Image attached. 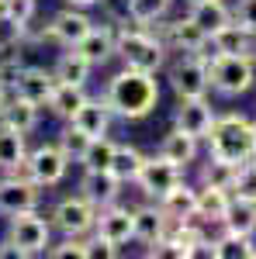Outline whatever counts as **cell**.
Masks as SVG:
<instances>
[{
	"instance_id": "obj_1",
	"label": "cell",
	"mask_w": 256,
	"mask_h": 259,
	"mask_svg": "<svg viewBox=\"0 0 256 259\" xmlns=\"http://www.w3.org/2000/svg\"><path fill=\"white\" fill-rule=\"evenodd\" d=\"M104 104L125 121H142L156 111L159 104V83L156 73H142V69H132L125 66L118 76H111L107 83V94H104Z\"/></svg>"
},
{
	"instance_id": "obj_2",
	"label": "cell",
	"mask_w": 256,
	"mask_h": 259,
	"mask_svg": "<svg viewBox=\"0 0 256 259\" xmlns=\"http://www.w3.org/2000/svg\"><path fill=\"white\" fill-rule=\"evenodd\" d=\"M208 145H211V156L232 162V166H242V162L256 159V124L242 114H225V118H215V128L208 135Z\"/></svg>"
},
{
	"instance_id": "obj_3",
	"label": "cell",
	"mask_w": 256,
	"mask_h": 259,
	"mask_svg": "<svg viewBox=\"0 0 256 259\" xmlns=\"http://www.w3.org/2000/svg\"><path fill=\"white\" fill-rule=\"evenodd\" d=\"M115 56H121L125 66H132V69L159 73V69L166 66V45H163L156 35L142 31V28H121Z\"/></svg>"
},
{
	"instance_id": "obj_4",
	"label": "cell",
	"mask_w": 256,
	"mask_h": 259,
	"mask_svg": "<svg viewBox=\"0 0 256 259\" xmlns=\"http://www.w3.org/2000/svg\"><path fill=\"white\" fill-rule=\"evenodd\" d=\"M208 80L211 90L222 97H239L246 94L256 80V62L249 56H225V52H211L208 59Z\"/></svg>"
},
{
	"instance_id": "obj_5",
	"label": "cell",
	"mask_w": 256,
	"mask_h": 259,
	"mask_svg": "<svg viewBox=\"0 0 256 259\" xmlns=\"http://www.w3.org/2000/svg\"><path fill=\"white\" fill-rule=\"evenodd\" d=\"M7 242L18 245L24 259L42 256L52 245V221H45L39 211H18V214H11V225H7Z\"/></svg>"
},
{
	"instance_id": "obj_6",
	"label": "cell",
	"mask_w": 256,
	"mask_h": 259,
	"mask_svg": "<svg viewBox=\"0 0 256 259\" xmlns=\"http://www.w3.org/2000/svg\"><path fill=\"white\" fill-rule=\"evenodd\" d=\"M170 87H173L177 100L204 97L208 87H211V80H208V59L197 56V52H180V59L170 66Z\"/></svg>"
},
{
	"instance_id": "obj_7",
	"label": "cell",
	"mask_w": 256,
	"mask_h": 259,
	"mask_svg": "<svg viewBox=\"0 0 256 259\" xmlns=\"http://www.w3.org/2000/svg\"><path fill=\"white\" fill-rule=\"evenodd\" d=\"M52 228L62 232V235H90L94 232V221H97V207L83 197H62L56 207H52Z\"/></svg>"
},
{
	"instance_id": "obj_8",
	"label": "cell",
	"mask_w": 256,
	"mask_h": 259,
	"mask_svg": "<svg viewBox=\"0 0 256 259\" xmlns=\"http://www.w3.org/2000/svg\"><path fill=\"white\" fill-rule=\"evenodd\" d=\"M66 166H69V159H66V152H62L59 145H39V149L28 152L21 173L31 177L39 187H56L66 177Z\"/></svg>"
},
{
	"instance_id": "obj_9",
	"label": "cell",
	"mask_w": 256,
	"mask_h": 259,
	"mask_svg": "<svg viewBox=\"0 0 256 259\" xmlns=\"http://www.w3.org/2000/svg\"><path fill=\"white\" fill-rule=\"evenodd\" d=\"M42 187L24 173L0 177V214H18V211H39Z\"/></svg>"
},
{
	"instance_id": "obj_10",
	"label": "cell",
	"mask_w": 256,
	"mask_h": 259,
	"mask_svg": "<svg viewBox=\"0 0 256 259\" xmlns=\"http://www.w3.org/2000/svg\"><path fill=\"white\" fill-rule=\"evenodd\" d=\"M180 180H184V169H180L177 162L163 159V156H153V159L142 162V169H138L135 177V187L145 194V197H163L166 190H173Z\"/></svg>"
},
{
	"instance_id": "obj_11",
	"label": "cell",
	"mask_w": 256,
	"mask_h": 259,
	"mask_svg": "<svg viewBox=\"0 0 256 259\" xmlns=\"http://www.w3.org/2000/svg\"><path fill=\"white\" fill-rule=\"evenodd\" d=\"M215 118L218 114H215V107L208 104V97H184L177 104V111H173V128H180V132H187V135H194L201 142L211 135Z\"/></svg>"
},
{
	"instance_id": "obj_12",
	"label": "cell",
	"mask_w": 256,
	"mask_h": 259,
	"mask_svg": "<svg viewBox=\"0 0 256 259\" xmlns=\"http://www.w3.org/2000/svg\"><path fill=\"white\" fill-rule=\"evenodd\" d=\"M94 235L97 239H107L115 245H125V242L135 239V211L132 207H121V204H107L97 211V221H94Z\"/></svg>"
},
{
	"instance_id": "obj_13",
	"label": "cell",
	"mask_w": 256,
	"mask_h": 259,
	"mask_svg": "<svg viewBox=\"0 0 256 259\" xmlns=\"http://www.w3.org/2000/svg\"><path fill=\"white\" fill-rule=\"evenodd\" d=\"M52 90H56V73L52 69H42V66H18L14 69V94L18 97H28L31 104L45 107Z\"/></svg>"
},
{
	"instance_id": "obj_14",
	"label": "cell",
	"mask_w": 256,
	"mask_h": 259,
	"mask_svg": "<svg viewBox=\"0 0 256 259\" xmlns=\"http://www.w3.org/2000/svg\"><path fill=\"white\" fill-rule=\"evenodd\" d=\"M94 28V21L87 18L80 7H66V11H59V14H52V21H49V38L59 41L62 49H73V45H80V38L87 35Z\"/></svg>"
},
{
	"instance_id": "obj_15",
	"label": "cell",
	"mask_w": 256,
	"mask_h": 259,
	"mask_svg": "<svg viewBox=\"0 0 256 259\" xmlns=\"http://www.w3.org/2000/svg\"><path fill=\"white\" fill-rule=\"evenodd\" d=\"M80 194L90 200L94 207H107V204H118L121 197V180L111 169H87L80 180Z\"/></svg>"
},
{
	"instance_id": "obj_16",
	"label": "cell",
	"mask_w": 256,
	"mask_h": 259,
	"mask_svg": "<svg viewBox=\"0 0 256 259\" xmlns=\"http://www.w3.org/2000/svg\"><path fill=\"white\" fill-rule=\"evenodd\" d=\"M73 49H80L83 59L90 62V66H104V62L115 56V49H118V31L107 28V24H94V28L80 38V45H73Z\"/></svg>"
},
{
	"instance_id": "obj_17",
	"label": "cell",
	"mask_w": 256,
	"mask_h": 259,
	"mask_svg": "<svg viewBox=\"0 0 256 259\" xmlns=\"http://www.w3.org/2000/svg\"><path fill=\"white\" fill-rule=\"evenodd\" d=\"M28 159V145H24V132L14 124L0 121V177L7 173H21V166Z\"/></svg>"
},
{
	"instance_id": "obj_18",
	"label": "cell",
	"mask_w": 256,
	"mask_h": 259,
	"mask_svg": "<svg viewBox=\"0 0 256 259\" xmlns=\"http://www.w3.org/2000/svg\"><path fill=\"white\" fill-rule=\"evenodd\" d=\"M208 45L215 49V52H225V56H249L253 59V49H256V31H246L242 24H225V28H218L215 35L208 38Z\"/></svg>"
},
{
	"instance_id": "obj_19",
	"label": "cell",
	"mask_w": 256,
	"mask_h": 259,
	"mask_svg": "<svg viewBox=\"0 0 256 259\" xmlns=\"http://www.w3.org/2000/svg\"><path fill=\"white\" fill-rule=\"evenodd\" d=\"M156 204L163 207V214L170 218V225H180V221H191L197 214V190H194V187H187V183L180 180L177 187L166 190Z\"/></svg>"
},
{
	"instance_id": "obj_20",
	"label": "cell",
	"mask_w": 256,
	"mask_h": 259,
	"mask_svg": "<svg viewBox=\"0 0 256 259\" xmlns=\"http://www.w3.org/2000/svg\"><path fill=\"white\" fill-rule=\"evenodd\" d=\"M111 118H115V111H111L104 100H90L87 97V104H80V111L69 118V124H77L80 132H87L90 139H100V135H107Z\"/></svg>"
},
{
	"instance_id": "obj_21",
	"label": "cell",
	"mask_w": 256,
	"mask_h": 259,
	"mask_svg": "<svg viewBox=\"0 0 256 259\" xmlns=\"http://www.w3.org/2000/svg\"><path fill=\"white\" fill-rule=\"evenodd\" d=\"M135 211V239L153 245V242H163L166 232H170V218L163 214V207H132Z\"/></svg>"
},
{
	"instance_id": "obj_22",
	"label": "cell",
	"mask_w": 256,
	"mask_h": 259,
	"mask_svg": "<svg viewBox=\"0 0 256 259\" xmlns=\"http://www.w3.org/2000/svg\"><path fill=\"white\" fill-rule=\"evenodd\" d=\"M229 204H232V194L225 190V187H201L197 190V221H215V225H222V218H225V211H229Z\"/></svg>"
},
{
	"instance_id": "obj_23",
	"label": "cell",
	"mask_w": 256,
	"mask_h": 259,
	"mask_svg": "<svg viewBox=\"0 0 256 259\" xmlns=\"http://www.w3.org/2000/svg\"><path fill=\"white\" fill-rule=\"evenodd\" d=\"M166 45L177 49V52H201L208 45V35L191 18H180L173 24H166Z\"/></svg>"
},
{
	"instance_id": "obj_24",
	"label": "cell",
	"mask_w": 256,
	"mask_h": 259,
	"mask_svg": "<svg viewBox=\"0 0 256 259\" xmlns=\"http://www.w3.org/2000/svg\"><path fill=\"white\" fill-rule=\"evenodd\" d=\"M80 104H87V90H83L80 83H59L56 80V90H52V97H49L45 107H49L56 118L69 121L80 111Z\"/></svg>"
},
{
	"instance_id": "obj_25",
	"label": "cell",
	"mask_w": 256,
	"mask_h": 259,
	"mask_svg": "<svg viewBox=\"0 0 256 259\" xmlns=\"http://www.w3.org/2000/svg\"><path fill=\"white\" fill-rule=\"evenodd\" d=\"M187 18L194 21L197 28L211 38L218 28H225V24H232V11L225 7V0H208V4H194L191 7V14Z\"/></svg>"
},
{
	"instance_id": "obj_26",
	"label": "cell",
	"mask_w": 256,
	"mask_h": 259,
	"mask_svg": "<svg viewBox=\"0 0 256 259\" xmlns=\"http://www.w3.org/2000/svg\"><path fill=\"white\" fill-rule=\"evenodd\" d=\"M159 156L170 162H177L180 169L187 166V162L197 159V139L194 135H187V132H180V128H173L166 139L159 142Z\"/></svg>"
},
{
	"instance_id": "obj_27",
	"label": "cell",
	"mask_w": 256,
	"mask_h": 259,
	"mask_svg": "<svg viewBox=\"0 0 256 259\" xmlns=\"http://www.w3.org/2000/svg\"><path fill=\"white\" fill-rule=\"evenodd\" d=\"M90 62L83 59V52L80 49H66V52H59V59H56V66H52V73H56V80L59 83H83L90 80Z\"/></svg>"
},
{
	"instance_id": "obj_28",
	"label": "cell",
	"mask_w": 256,
	"mask_h": 259,
	"mask_svg": "<svg viewBox=\"0 0 256 259\" xmlns=\"http://www.w3.org/2000/svg\"><path fill=\"white\" fill-rule=\"evenodd\" d=\"M222 225H225V232H236V235H256V200L232 197Z\"/></svg>"
},
{
	"instance_id": "obj_29",
	"label": "cell",
	"mask_w": 256,
	"mask_h": 259,
	"mask_svg": "<svg viewBox=\"0 0 256 259\" xmlns=\"http://www.w3.org/2000/svg\"><path fill=\"white\" fill-rule=\"evenodd\" d=\"M0 121L14 124L18 132H24V135H28V132L39 124V104H31L28 97H18V94H14V97L4 104V114H0Z\"/></svg>"
},
{
	"instance_id": "obj_30",
	"label": "cell",
	"mask_w": 256,
	"mask_h": 259,
	"mask_svg": "<svg viewBox=\"0 0 256 259\" xmlns=\"http://www.w3.org/2000/svg\"><path fill=\"white\" fill-rule=\"evenodd\" d=\"M215 245V259H256V245L253 235H236V232H225L211 239Z\"/></svg>"
},
{
	"instance_id": "obj_31",
	"label": "cell",
	"mask_w": 256,
	"mask_h": 259,
	"mask_svg": "<svg viewBox=\"0 0 256 259\" xmlns=\"http://www.w3.org/2000/svg\"><path fill=\"white\" fill-rule=\"evenodd\" d=\"M142 162H145V156L138 152L135 145H115V156H111V173H115L121 183H135Z\"/></svg>"
},
{
	"instance_id": "obj_32",
	"label": "cell",
	"mask_w": 256,
	"mask_h": 259,
	"mask_svg": "<svg viewBox=\"0 0 256 259\" xmlns=\"http://www.w3.org/2000/svg\"><path fill=\"white\" fill-rule=\"evenodd\" d=\"M170 4L173 0H125V11L135 24H156L170 14Z\"/></svg>"
},
{
	"instance_id": "obj_33",
	"label": "cell",
	"mask_w": 256,
	"mask_h": 259,
	"mask_svg": "<svg viewBox=\"0 0 256 259\" xmlns=\"http://www.w3.org/2000/svg\"><path fill=\"white\" fill-rule=\"evenodd\" d=\"M236 173H239V166H232V162H225V159H218V156H208V162L201 166V183L232 190V183H236Z\"/></svg>"
},
{
	"instance_id": "obj_34",
	"label": "cell",
	"mask_w": 256,
	"mask_h": 259,
	"mask_svg": "<svg viewBox=\"0 0 256 259\" xmlns=\"http://www.w3.org/2000/svg\"><path fill=\"white\" fill-rule=\"evenodd\" d=\"M111 156H115V142L100 135V139H90L80 162H83V169H111Z\"/></svg>"
},
{
	"instance_id": "obj_35",
	"label": "cell",
	"mask_w": 256,
	"mask_h": 259,
	"mask_svg": "<svg viewBox=\"0 0 256 259\" xmlns=\"http://www.w3.org/2000/svg\"><path fill=\"white\" fill-rule=\"evenodd\" d=\"M56 145L66 152V159H69V162H80V159H83V152H87V145H90V135L80 132L77 124H69V128H62V132H59V142H56Z\"/></svg>"
},
{
	"instance_id": "obj_36",
	"label": "cell",
	"mask_w": 256,
	"mask_h": 259,
	"mask_svg": "<svg viewBox=\"0 0 256 259\" xmlns=\"http://www.w3.org/2000/svg\"><path fill=\"white\" fill-rule=\"evenodd\" d=\"M229 194H232V197H242V200H256V159L239 166L236 183H232Z\"/></svg>"
},
{
	"instance_id": "obj_37",
	"label": "cell",
	"mask_w": 256,
	"mask_h": 259,
	"mask_svg": "<svg viewBox=\"0 0 256 259\" xmlns=\"http://www.w3.org/2000/svg\"><path fill=\"white\" fill-rule=\"evenodd\" d=\"M24 38H28V24L11 18V14H4L0 18V49H18Z\"/></svg>"
},
{
	"instance_id": "obj_38",
	"label": "cell",
	"mask_w": 256,
	"mask_h": 259,
	"mask_svg": "<svg viewBox=\"0 0 256 259\" xmlns=\"http://www.w3.org/2000/svg\"><path fill=\"white\" fill-rule=\"evenodd\" d=\"M49 256H56V259H69V256H77V259H87V239L83 235H66V239L59 242V245H49Z\"/></svg>"
},
{
	"instance_id": "obj_39",
	"label": "cell",
	"mask_w": 256,
	"mask_h": 259,
	"mask_svg": "<svg viewBox=\"0 0 256 259\" xmlns=\"http://www.w3.org/2000/svg\"><path fill=\"white\" fill-rule=\"evenodd\" d=\"M232 21L242 24L246 31H256V0H239L232 11Z\"/></svg>"
},
{
	"instance_id": "obj_40",
	"label": "cell",
	"mask_w": 256,
	"mask_h": 259,
	"mask_svg": "<svg viewBox=\"0 0 256 259\" xmlns=\"http://www.w3.org/2000/svg\"><path fill=\"white\" fill-rule=\"evenodd\" d=\"M118 256V245L115 242H107V239H87V259H115Z\"/></svg>"
},
{
	"instance_id": "obj_41",
	"label": "cell",
	"mask_w": 256,
	"mask_h": 259,
	"mask_svg": "<svg viewBox=\"0 0 256 259\" xmlns=\"http://www.w3.org/2000/svg\"><path fill=\"white\" fill-rule=\"evenodd\" d=\"M35 7H39L35 0H7V14L18 18V21H24V24L35 18Z\"/></svg>"
},
{
	"instance_id": "obj_42",
	"label": "cell",
	"mask_w": 256,
	"mask_h": 259,
	"mask_svg": "<svg viewBox=\"0 0 256 259\" xmlns=\"http://www.w3.org/2000/svg\"><path fill=\"white\" fill-rule=\"evenodd\" d=\"M7 69H18V66H14V52H11V49H0V76H4Z\"/></svg>"
},
{
	"instance_id": "obj_43",
	"label": "cell",
	"mask_w": 256,
	"mask_h": 259,
	"mask_svg": "<svg viewBox=\"0 0 256 259\" xmlns=\"http://www.w3.org/2000/svg\"><path fill=\"white\" fill-rule=\"evenodd\" d=\"M69 7H80V11H87V7H94V4H100V0H66Z\"/></svg>"
},
{
	"instance_id": "obj_44",
	"label": "cell",
	"mask_w": 256,
	"mask_h": 259,
	"mask_svg": "<svg viewBox=\"0 0 256 259\" xmlns=\"http://www.w3.org/2000/svg\"><path fill=\"white\" fill-rule=\"evenodd\" d=\"M4 104H7V90H4V80H0V114H4Z\"/></svg>"
},
{
	"instance_id": "obj_45",
	"label": "cell",
	"mask_w": 256,
	"mask_h": 259,
	"mask_svg": "<svg viewBox=\"0 0 256 259\" xmlns=\"http://www.w3.org/2000/svg\"><path fill=\"white\" fill-rule=\"evenodd\" d=\"M4 14H7V0H0V18H4Z\"/></svg>"
},
{
	"instance_id": "obj_46",
	"label": "cell",
	"mask_w": 256,
	"mask_h": 259,
	"mask_svg": "<svg viewBox=\"0 0 256 259\" xmlns=\"http://www.w3.org/2000/svg\"><path fill=\"white\" fill-rule=\"evenodd\" d=\"M187 4H191V7H194V4H208V0H187Z\"/></svg>"
}]
</instances>
